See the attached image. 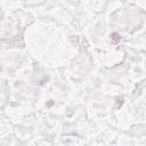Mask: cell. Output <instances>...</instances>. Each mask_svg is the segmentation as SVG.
Instances as JSON below:
<instances>
[{
    "mask_svg": "<svg viewBox=\"0 0 146 146\" xmlns=\"http://www.w3.org/2000/svg\"><path fill=\"white\" fill-rule=\"evenodd\" d=\"M111 40H112L113 43H119L120 40H121V35L119 33H113L112 36H111Z\"/></svg>",
    "mask_w": 146,
    "mask_h": 146,
    "instance_id": "6da1fadb",
    "label": "cell"
}]
</instances>
